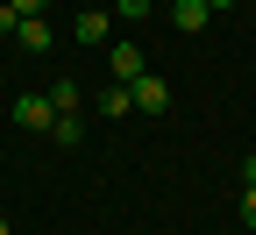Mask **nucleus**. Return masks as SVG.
<instances>
[{
    "instance_id": "obj_14",
    "label": "nucleus",
    "mask_w": 256,
    "mask_h": 235,
    "mask_svg": "<svg viewBox=\"0 0 256 235\" xmlns=\"http://www.w3.org/2000/svg\"><path fill=\"white\" fill-rule=\"evenodd\" d=\"M206 8H235V0H206Z\"/></svg>"
},
{
    "instance_id": "obj_3",
    "label": "nucleus",
    "mask_w": 256,
    "mask_h": 235,
    "mask_svg": "<svg viewBox=\"0 0 256 235\" xmlns=\"http://www.w3.org/2000/svg\"><path fill=\"white\" fill-rule=\"evenodd\" d=\"M14 121H22V128H43V136H50V121H57L50 93H14Z\"/></svg>"
},
{
    "instance_id": "obj_9",
    "label": "nucleus",
    "mask_w": 256,
    "mask_h": 235,
    "mask_svg": "<svg viewBox=\"0 0 256 235\" xmlns=\"http://www.w3.org/2000/svg\"><path fill=\"white\" fill-rule=\"evenodd\" d=\"M114 15H121V22H150V15H156V0H114Z\"/></svg>"
},
{
    "instance_id": "obj_2",
    "label": "nucleus",
    "mask_w": 256,
    "mask_h": 235,
    "mask_svg": "<svg viewBox=\"0 0 256 235\" xmlns=\"http://www.w3.org/2000/svg\"><path fill=\"white\" fill-rule=\"evenodd\" d=\"M72 36H78V43H92V50L114 43V8H86V15L72 22Z\"/></svg>"
},
{
    "instance_id": "obj_8",
    "label": "nucleus",
    "mask_w": 256,
    "mask_h": 235,
    "mask_svg": "<svg viewBox=\"0 0 256 235\" xmlns=\"http://www.w3.org/2000/svg\"><path fill=\"white\" fill-rule=\"evenodd\" d=\"M50 107H57V114H78V107H86L78 79H57V86H50Z\"/></svg>"
},
{
    "instance_id": "obj_5",
    "label": "nucleus",
    "mask_w": 256,
    "mask_h": 235,
    "mask_svg": "<svg viewBox=\"0 0 256 235\" xmlns=\"http://www.w3.org/2000/svg\"><path fill=\"white\" fill-rule=\"evenodd\" d=\"M164 8H171V22L185 29V36H200V29L214 22V8H206V0H164Z\"/></svg>"
},
{
    "instance_id": "obj_4",
    "label": "nucleus",
    "mask_w": 256,
    "mask_h": 235,
    "mask_svg": "<svg viewBox=\"0 0 256 235\" xmlns=\"http://www.w3.org/2000/svg\"><path fill=\"white\" fill-rule=\"evenodd\" d=\"M128 100H136V107H142V114H164V107H171V86H164V79H156V72H142L136 86H128Z\"/></svg>"
},
{
    "instance_id": "obj_6",
    "label": "nucleus",
    "mask_w": 256,
    "mask_h": 235,
    "mask_svg": "<svg viewBox=\"0 0 256 235\" xmlns=\"http://www.w3.org/2000/svg\"><path fill=\"white\" fill-rule=\"evenodd\" d=\"M14 43L22 50H50V15H22L14 22Z\"/></svg>"
},
{
    "instance_id": "obj_10",
    "label": "nucleus",
    "mask_w": 256,
    "mask_h": 235,
    "mask_svg": "<svg viewBox=\"0 0 256 235\" xmlns=\"http://www.w3.org/2000/svg\"><path fill=\"white\" fill-rule=\"evenodd\" d=\"M128 107H136V100H128V86H114V93H107V100H100V114H107V121H121V114H128Z\"/></svg>"
},
{
    "instance_id": "obj_1",
    "label": "nucleus",
    "mask_w": 256,
    "mask_h": 235,
    "mask_svg": "<svg viewBox=\"0 0 256 235\" xmlns=\"http://www.w3.org/2000/svg\"><path fill=\"white\" fill-rule=\"evenodd\" d=\"M107 72H114L121 86H136V79L150 72V57H142V43H107Z\"/></svg>"
},
{
    "instance_id": "obj_12",
    "label": "nucleus",
    "mask_w": 256,
    "mask_h": 235,
    "mask_svg": "<svg viewBox=\"0 0 256 235\" xmlns=\"http://www.w3.org/2000/svg\"><path fill=\"white\" fill-rule=\"evenodd\" d=\"M8 8H14V15H43L50 0H8Z\"/></svg>"
},
{
    "instance_id": "obj_11",
    "label": "nucleus",
    "mask_w": 256,
    "mask_h": 235,
    "mask_svg": "<svg viewBox=\"0 0 256 235\" xmlns=\"http://www.w3.org/2000/svg\"><path fill=\"white\" fill-rule=\"evenodd\" d=\"M14 22H22V15L8 8V0H0V36H14Z\"/></svg>"
},
{
    "instance_id": "obj_15",
    "label": "nucleus",
    "mask_w": 256,
    "mask_h": 235,
    "mask_svg": "<svg viewBox=\"0 0 256 235\" xmlns=\"http://www.w3.org/2000/svg\"><path fill=\"white\" fill-rule=\"evenodd\" d=\"M0 235H14V228H8V221H0Z\"/></svg>"
},
{
    "instance_id": "obj_7",
    "label": "nucleus",
    "mask_w": 256,
    "mask_h": 235,
    "mask_svg": "<svg viewBox=\"0 0 256 235\" xmlns=\"http://www.w3.org/2000/svg\"><path fill=\"white\" fill-rule=\"evenodd\" d=\"M50 143H57V150H78V143H86V121H78V114H57V121H50Z\"/></svg>"
},
{
    "instance_id": "obj_13",
    "label": "nucleus",
    "mask_w": 256,
    "mask_h": 235,
    "mask_svg": "<svg viewBox=\"0 0 256 235\" xmlns=\"http://www.w3.org/2000/svg\"><path fill=\"white\" fill-rule=\"evenodd\" d=\"M242 221H249V228H256V185H249V192H242Z\"/></svg>"
}]
</instances>
